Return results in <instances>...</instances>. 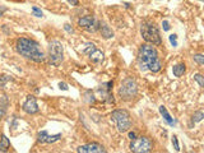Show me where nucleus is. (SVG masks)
<instances>
[{
    "mask_svg": "<svg viewBox=\"0 0 204 153\" xmlns=\"http://www.w3.org/2000/svg\"><path fill=\"white\" fill-rule=\"evenodd\" d=\"M138 65L140 70H149L153 73H158L162 69V63H161L157 50L152 45H142L138 53Z\"/></svg>",
    "mask_w": 204,
    "mask_h": 153,
    "instance_id": "1",
    "label": "nucleus"
},
{
    "mask_svg": "<svg viewBox=\"0 0 204 153\" xmlns=\"http://www.w3.org/2000/svg\"><path fill=\"white\" fill-rule=\"evenodd\" d=\"M15 50L21 56L32 60L35 63H42L45 61V54L44 51L41 50L40 45L36 41L26 38V37H21L17 40L15 42Z\"/></svg>",
    "mask_w": 204,
    "mask_h": 153,
    "instance_id": "2",
    "label": "nucleus"
},
{
    "mask_svg": "<svg viewBox=\"0 0 204 153\" xmlns=\"http://www.w3.org/2000/svg\"><path fill=\"white\" fill-rule=\"evenodd\" d=\"M111 120L115 123L117 130L120 133H125L130 130L131 119H130V114L126 110H115V111H112Z\"/></svg>",
    "mask_w": 204,
    "mask_h": 153,
    "instance_id": "3",
    "label": "nucleus"
},
{
    "mask_svg": "<svg viewBox=\"0 0 204 153\" xmlns=\"http://www.w3.org/2000/svg\"><path fill=\"white\" fill-rule=\"evenodd\" d=\"M140 35L143 40L152 45H161V36L158 28L152 23H143L140 27Z\"/></svg>",
    "mask_w": 204,
    "mask_h": 153,
    "instance_id": "4",
    "label": "nucleus"
},
{
    "mask_svg": "<svg viewBox=\"0 0 204 153\" xmlns=\"http://www.w3.org/2000/svg\"><path fill=\"white\" fill-rule=\"evenodd\" d=\"M138 93V86L134 79L126 78L123 80L120 88H119V96L124 101H131Z\"/></svg>",
    "mask_w": 204,
    "mask_h": 153,
    "instance_id": "5",
    "label": "nucleus"
},
{
    "mask_svg": "<svg viewBox=\"0 0 204 153\" xmlns=\"http://www.w3.org/2000/svg\"><path fill=\"white\" fill-rule=\"evenodd\" d=\"M49 55H50V64L54 66H59L64 59V49L60 41L54 40L49 45Z\"/></svg>",
    "mask_w": 204,
    "mask_h": 153,
    "instance_id": "6",
    "label": "nucleus"
},
{
    "mask_svg": "<svg viewBox=\"0 0 204 153\" xmlns=\"http://www.w3.org/2000/svg\"><path fill=\"white\" fill-rule=\"evenodd\" d=\"M129 148L135 153H148L152 151V142L147 137H138L131 140Z\"/></svg>",
    "mask_w": 204,
    "mask_h": 153,
    "instance_id": "7",
    "label": "nucleus"
},
{
    "mask_svg": "<svg viewBox=\"0 0 204 153\" xmlns=\"http://www.w3.org/2000/svg\"><path fill=\"white\" fill-rule=\"evenodd\" d=\"M78 26L80 28H84L88 32H96L100 28V23L93 15H86L83 18H79Z\"/></svg>",
    "mask_w": 204,
    "mask_h": 153,
    "instance_id": "8",
    "label": "nucleus"
},
{
    "mask_svg": "<svg viewBox=\"0 0 204 153\" xmlns=\"http://www.w3.org/2000/svg\"><path fill=\"white\" fill-rule=\"evenodd\" d=\"M22 110H23L26 114H28V115L37 114V112L40 111V107H38V105H37L36 98L33 97V96H28L27 98H26V101L23 102Z\"/></svg>",
    "mask_w": 204,
    "mask_h": 153,
    "instance_id": "9",
    "label": "nucleus"
},
{
    "mask_svg": "<svg viewBox=\"0 0 204 153\" xmlns=\"http://www.w3.org/2000/svg\"><path fill=\"white\" fill-rule=\"evenodd\" d=\"M78 153H105L106 149L100 143H88L76 148Z\"/></svg>",
    "mask_w": 204,
    "mask_h": 153,
    "instance_id": "10",
    "label": "nucleus"
},
{
    "mask_svg": "<svg viewBox=\"0 0 204 153\" xmlns=\"http://www.w3.org/2000/svg\"><path fill=\"white\" fill-rule=\"evenodd\" d=\"M159 112H161V115L163 116V120H165L170 126H175V125H176V120H175L174 117H171V115L168 114L167 108H166L165 106H159Z\"/></svg>",
    "mask_w": 204,
    "mask_h": 153,
    "instance_id": "11",
    "label": "nucleus"
},
{
    "mask_svg": "<svg viewBox=\"0 0 204 153\" xmlns=\"http://www.w3.org/2000/svg\"><path fill=\"white\" fill-rule=\"evenodd\" d=\"M8 106H9V100H8V97L6 96H0V119L4 117Z\"/></svg>",
    "mask_w": 204,
    "mask_h": 153,
    "instance_id": "12",
    "label": "nucleus"
},
{
    "mask_svg": "<svg viewBox=\"0 0 204 153\" xmlns=\"http://www.w3.org/2000/svg\"><path fill=\"white\" fill-rule=\"evenodd\" d=\"M89 57H91V60H92V61H95V63H101L102 60H104V53H102L101 50L95 49L93 51H91V53H89Z\"/></svg>",
    "mask_w": 204,
    "mask_h": 153,
    "instance_id": "13",
    "label": "nucleus"
},
{
    "mask_svg": "<svg viewBox=\"0 0 204 153\" xmlns=\"http://www.w3.org/2000/svg\"><path fill=\"white\" fill-rule=\"evenodd\" d=\"M100 29H101V35L105 38H111L114 37V32L112 29L108 27L107 24H100Z\"/></svg>",
    "mask_w": 204,
    "mask_h": 153,
    "instance_id": "14",
    "label": "nucleus"
},
{
    "mask_svg": "<svg viewBox=\"0 0 204 153\" xmlns=\"http://www.w3.org/2000/svg\"><path fill=\"white\" fill-rule=\"evenodd\" d=\"M185 70H186L185 64H176V65H174V68H172V73H174L175 76H177V78H180L181 75H184Z\"/></svg>",
    "mask_w": 204,
    "mask_h": 153,
    "instance_id": "15",
    "label": "nucleus"
},
{
    "mask_svg": "<svg viewBox=\"0 0 204 153\" xmlns=\"http://www.w3.org/2000/svg\"><path fill=\"white\" fill-rule=\"evenodd\" d=\"M10 147V142H9V138L6 135H2V139H0V152H6Z\"/></svg>",
    "mask_w": 204,
    "mask_h": 153,
    "instance_id": "16",
    "label": "nucleus"
},
{
    "mask_svg": "<svg viewBox=\"0 0 204 153\" xmlns=\"http://www.w3.org/2000/svg\"><path fill=\"white\" fill-rule=\"evenodd\" d=\"M193 59H194V61H195V63H198L199 66H203V65H204V55H203V54H197V55H194Z\"/></svg>",
    "mask_w": 204,
    "mask_h": 153,
    "instance_id": "17",
    "label": "nucleus"
},
{
    "mask_svg": "<svg viewBox=\"0 0 204 153\" xmlns=\"http://www.w3.org/2000/svg\"><path fill=\"white\" fill-rule=\"evenodd\" d=\"M203 117H204L203 111H197V112L193 115V121H194V123H199V121L203 120Z\"/></svg>",
    "mask_w": 204,
    "mask_h": 153,
    "instance_id": "18",
    "label": "nucleus"
},
{
    "mask_svg": "<svg viewBox=\"0 0 204 153\" xmlns=\"http://www.w3.org/2000/svg\"><path fill=\"white\" fill-rule=\"evenodd\" d=\"M194 79L198 82L199 87H204V76H203L202 74H195V75H194Z\"/></svg>",
    "mask_w": 204,
    "mask_h": 153,
    "instance_id": "19",
    "label": "nucleus"
},
{
    "mask_svg": "<svg viewBox=\"0 0 204 153\" xmlns=\"http://www.w3.org/2000/svg\"><path fill=\"white\" fill-rule=\"evenodd\" d=\"M32 12H33V15L35 17H38V18H42V17H44V13H42L41 9H38L37 6H32Z\"/></svg>",
    "mask_w": 204,
    "mask_h": 153,
    "instance_id": "20",
    "label": "nucleus"
},
{
    "mask_svg": "<svg viewBox=\"0 0 204 153\" xmlns=\"http://www.w3.org/2000/svg\"><path fill=\"white\" fill-rule=\"evenodd\" d=\"M172 146H174V148H175L176 152H180V146H178V140H177L176 135H174V137H172Z\"/></svg>",
    "mask_w": 204,
    "mask_h": 153,
    "instance_id": "21",
    "label": "nucleus"
},
{
    "mask_svg": "<svg viewBox=\"0 0 204 153\" xmlns=\"http://www.w3.org/2000/svg\"><path fill=\"white\" fill-rule=\"evenodd\" d=\"M168 40H170V42H171V45H172L174 47L177 46V36H176V35H170V36H168Z\"/></svg>",
    "mask_w": 204,
    "mask_h": 153,
    "instance_id": "22",
    "label": "nucleus"
},
{
    "mask_svg": "<svg viewBox=\"0 0 204 153\" xmlns=\"http://www.w3.org/2000/svg\"><path fill=\"white\" fill-rule=\"evenodd\" d=\"M59 88L63 89V91H68V89H69V87H68V84H66V83H64V82H60V83H59Z\"/></svg>",
    "mask_w": 204,
    "mask_h": 153,
    "instance_id": "23",
    "label": "nucleus"
},
{
    "mask_svg": "<svg viewBox=\"0 0 204 153\" xmlns=\"http://www.w3.org/2000/svg\"><path fill=\"white\" fill-rule=\"evenodd\" d=\"M162 28H163V31H170V23L167 22V21H163L162 22Z\"/></svg>",
    "mask_w": 204,
    "mask_h": 153,
    "instance_id": "24",
    "label": "nucleus"
},
{
    "mask_svg": "<svg viewBox=\"0 0 204 153\" xmlns=\"http://www.w3.org/2000/svg\"><path fill=\"white\" fill-rule=\"evenodd\" d=\"M135 138H137V134H135L134 131H129V139L133 140V139H135Z\"/></svg>",
    "mask_w": 204,
    "mask_h": 153,
    "instance_id": "25",
    "label": "nucleus"
},
{
    "mask_svg": "<svg viewBox=\"0 0 204 153\" xmlns=\"http://www.w3.org/2000/svg\"><path fill=\"white\" fill-rule=\"evenodd\" d=\"M66 2H68V3H69V4H73L74 6L79 4V2H78V0H66Z\"/></svg>",
    "mask_w": 204,
    "mask_h": 153,
    "instance_id": "26",
    "label": "nucleus"
},
{
    "mask_svg": "<svg viewBox=\"0 0 204 153\" xmlns=\"http://www.w3.org/2000/svg\"><path fill=\"white\" fill-rule=\"evenodd\" d=\"M64 28H65L68 32H70V33L73 32V28H70V26H69V24H65V27H64Z\"/></svg>",
    "mask_w": 204,
    "mask_h": 153,
    "instance_id": "27",
    "label": "nucleus"
},
{
    "mask_svg": "<svg viewBox=\"0 0 204 153\" xmlns=\"http://www.w3.org/2000/svg\"><path fill=\"white\" fill-rule=\"evenodd\" d=\"M5 10H6V8H5V6H2V8H0V17L3 15V13H4Z\"/></svg>",
    "mask_w": 204,
    "mask_h": 153,
    "instance_id": "28",
    "label": "nucleus"
},
{
    "mask_svg": "<svg viewBox=\"0 0 204 153\" xmlns=\"http://www.w3.org/2000/svg\"><path fill=\"white\" fill-rule=\"evenodd\" d=\"M199 2H203V0H199Z\"/></svg>",
    "mask_w": 204,
    "mask_h": 153,
    "instance_id": "29",
    "label": "nucleus"
}]
</instances>
